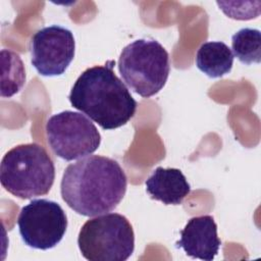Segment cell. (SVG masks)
I'll return each mask as SVG.
<instances>
[{"instance_id": "1", "label": "cell", "mask_w": 261, "mask_h": 261, "mask_svg": "<svg viewBox=\"0 0 261 261\" xmlns=\"http://www.w3.org/2000/svg\"><path fill=\"white\" fill-rule=\"evenodd\" d=\"M126 187L125 172L116 160L93 155L65 168L60 194L74 212L93 217L114 210L123 199Z\"/></svg>"}, {"instance_id": "2", "label": "cell", "mask_w": 261, "mask_h": 261, "mask_svg": "<svg viewBox=\"0 0 261 261\" xmlns=\"http://www.w3.org/2000/svg\"><path fill=\"white\" fill-rule=\"evenodd\" d=\"M114 60L84 70L74 82L68 99L73 108L85 113L103 129L124 125L134 117L137 101L115 74Z\"/></svg>"}, {"instance_id": "3", "label": "cell", "mask_w": 261, "mask_h": 261, "mask_svg": "<svg viewBox=\"0 0 261 261\" xmlns=\"http://www.w3.org/2000/svg\"><path fill=\"white\" fill-rule=\"evenodd\" d=\"M54 179V163L46 149L37 143L17 145L2 158L1 185L17 198L32 199L47 195Z\"/></svg>"}, {"instance_id": "4", "label": "cell", "mask_w": 261, "mask_h": 261, "mask_svg": "<svg viewBox=\"0 0 261 261\" xmlns=\"http://www.w3.org/2000/svg\"><path fill=\"white\" fill-rule=\"evenodd\" d=\"M123 82L138 95L149 98L165 86L169 71V55L154 39H139L125 46L118 59Z\"/></svg>"}, {"instance_id": "5", "label": "cell", "mask_w": 261, "mask_h": 261, "mask_svg": "<svg viewBox=\"0 0 261 261\" xmlns=\"http://www.w3.org/2000/svg\"><path fill=\"white\" fill-rule=\"evenodd\" d=\"M79 249L90 261H124L135 250V233L127 218L105 213L87 220L77 237Z\"/></svg>"}, {"instance_id": "6", "label": "cell", "mask_w": 261, "mask_h": 261, "mask_svg": "<svg viewBox=\"0 0 261 261\" xmlns=\"http://www.w3.org/2000/svg\"><path fill=\"white\" fill-rule=\"evenodd\" d=\"M46 136L54 154L66 161L87 157L101 143L96 125L85 114L71 110L52 115L46 123Z\"/></svg>"}, {"instance_id": "7", "label": "cell", "mask_w": 261, "mask_h": 261, "mask_svg": "<svg viewBox=\"0 0 261 261\" xmlns=\"http://www.w3.org/2000/svg\"><path fill=\"white\" fill-rule=\"evenodd\" d=\"M17 225L27 246L38 250H49L58 245L64 237L67 217L57 202L36 199L21 208Z\"/></svg>"}, {"instance_id": "8", "label": "cell", "mask_w": 261, "mask_h": 261, "mask_svg": "<svg viewBox=\"0 0 261 261\" xmlns=\"http://www.w3.org/2000/svg\"><path fill=\"white\" fill-rule=\"evenodd\" d=\"M31 61L44 76L65 72L74 57L75 42L70 30L53 24L35 33L30 44Z\"/></svg>"}, {"instance_id": "9", "label": "cell", "mask_w": 261, "mask_h": 261, "mask_svg": "<svg viewBox=\"0 0 261 261\" xmlns=\"http://www.w3.org/2000/svg\"><path fill=\"white\" fill-rule=\"evenodd\" d=\"M175 245L194 259L212 261L221 245L214 218L210 215L192 217L180 230V240Z\"/></svg>"}, {"instance_id": "10", "label": "cell", "mask_w": 261, "mask_h": 261, "mask_svg": "<svg viewBox=\"0 0 261 261\" xmlns=\"http://www.w3.org/2000/svg\"><path fill=\"white\" fill-rule=\"evenodd\" d=\"M145 186L152 199L165 205H179L191 192L190 184L177 168L158 166L146 179Z\"/></svg>"}, {"instance_id": "11", "label": "cell", "mask_w": 261, "mask_h": 261, "mask_svg": "<svg viewBox=\"0 0 261 261\" xmlns=\"http://www.w3.org/2000/svg\"><path fill=\"white\" fill-rule=\"evenodd\" d=\"M231 49L223 42H205L197 51V67L211 79L228 73L233 65Z\"/></svg>"}, {"instance_id": "12", "label": "cell", "mask_w": 261, "mask_h": 261, "mask_svg": "<svg viewBox=\"0 0 261 261\" xmlns=\"http://www.w3.org/2000/svg\"><path fill=\"white\" fill-rule=\"evenodd\" d=\"M1 97L10 98L18 93L25 83L24 65L17 53L7 49L1 50Z\"/></svg>"}, {"instance_id": "13", "label": "cell", "mask_w": 261, "mask_h": 261, "mask_svg": "<svg viewBox=\"0 0 261 261\" xmlns=\"http://www.w3.org/2000/svg\"><path fill=\"white\" fill-rule=\"evenodd\" d=\"M232 54L242 63L249 65L261 61V34L257 29L244 28L231 37Z\"/></svg>"}]
</instances>
